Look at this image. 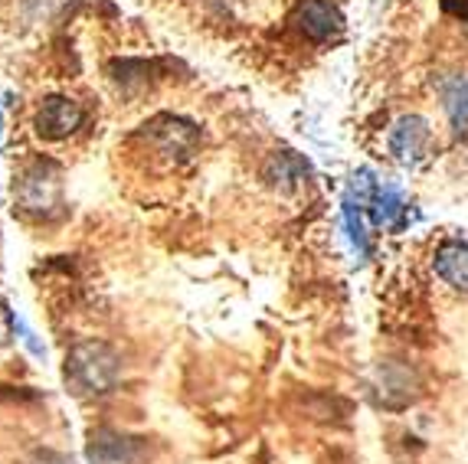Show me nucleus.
I'll return each mask as SVG.
<instances>
[{
	"mask_svg": "<svg viewBox=\"0 0 468 464\" xmlns=\"http://www.w3.org/2000/svg\"><path fill=\"white\" fill-rule=\"evenodd\" d=\"M122 360L101 341H82L66 353V379L82 395H105L118 386Z\"/></svg>",
	"mask_w": 468,
	"mask_h": 464,
	"instance_id": "obj_1",
	"label": "nucleus"
},
{
	"mask_svg": "<svg viewBox=\"0 0 468 464\" xmlns=\"http://www.w3.org/2000/svg\"><path fill=\"white\" fill-rule=\"evenodd\" d=\"M16 200L27 213L49 216L63 200V171L49 161H33L16 184Z\"/></svg>",
	"mask_w": 468,
	"mask_h": 464,
	"instance_id": "obj_2",
	"label": "nucleus"
},
{
	"mask_svg": "<svg viewBox=\"0 0 468 464\" xmlns=\"http://www.w3.org/2000/svg\"><path fill=\"white\" fill-rule=\"evenodd\" d=\"M292 24L312 43H328L344 30V16L331 0H298L292 10Z\"/></svg>",
	"mask_w": 468,
	"mask_h": 464,
	"instance_id": "obj_3",
	"label": "nucleus"
},
{
	"mask_svg": "<svg viewBox=\"0 0 468 464\" xmlns=\"http://www.w3.org/2000/svg\"><path fill=\"white\" fill-rule=\"evenodd\" d=\"M144 138H151V144L157 147V154H165L167 161H187L197 151V128L184 118H154L151 124H144Z\"/></svg>",
	"mask_w": 468,
	"mask_h": 464,
	"instance_id": "obj_4",
	"label": "nucleus"
},
{
	"mask_svg": "<svg viewBox=\"0 0 468 464\" xmlns=\"http://www.w3.org/2000/svg\"><path fill=\"white\" fill-rule=\"evenodd\" d=\"M86 121V111L76 99L69 95H53V99L43 101V109L37 115V132L49 141H63L69 138L72 132H79Z\"/></svg>",
	"mask_w": 468,
	"mask_h": 464,
	"instance_id": "obj_5",
	"label": "nucleus"
},
{
	"mask_svg": "<svg viewBox=\"0 0 468 464\" xmlns=\"http://www.w3.org/2000/svg\"><path fill=\"white\" fill-rule=\"evenodd\" d=\"M430 138H432L430 124L422 121L420 115H406L390 128V154L397 157L399 163H416L426 154Z\"/></svg>",
	"mask_w": 468,
	"mask_h": 464,
	"instance_id": "obj_6",
	"label": "nucleus"
},
{
	"mask_svg": "<svg viewBox=\"0 0 468 464\" xmlns=\"http://www.w3.org/2000/svg\"><path fill=\"white\" fill-rule=\"evenodd\" d=\"M86 458L89 464H134L138 448H134V441L128 435L115 432V428H95L89 435Z\"/></svg>",
	"mask_w": 468,
	"mask_h": 464,
	"instance_id": "obj_7",
	"label": "nucleus"
},
{
	"mask_svg": "<svg viewBox=\"0 0 468 464\" xmlns=\"http://www.w3.org/2000/svg\"><path fill=\"white\" fill-rule=\"evenodd\" d=\"M436 271L445 285L468 291V246L465 242H445V246H439Z\"/></svg>",
	"mask_w": 468,
	"mask_h": 464,
	"instance_id": "obj_8",
	"label": "nucleus"
},
{
	"mask_svg": "<svg viewBox=\"0 0 468 464\" xmlns=\"http://www.w3.org/2000/svg\"><path fill=\"white\" fill-rule=\"evenodd\" d=\"M367 203H370V216H374L377 226H393L399 213H403V194H399V186H393V184H377Z\"/></svg>",
	"mask_w": 468,
	"mask_h": 464,
	"instance_id": "obj_9",
	"label": "nucleus"
},
{
	"mask_svg": "<svg viewBox=\"0 0 468 464\" xmlns=\"http://www.w3.org/2000/svg\"><path fill=\"white\" fill-rule=\"evenodd\" d=\"M442 109L455 132H468V79H452L442 92Z\"/></svg>",
	"mask_w": 468,
	"mask_h": 464,
	"instance_id": "obj_10",
	"label": "nucleus"
},
{
	"mask_svg": "<svg viewBox=\"0 0 468 464\" xmlns=\"http://www.w3.org/2000/svg\"><path fill=\"white\" fill-rule=\"evenodd\" d=\"M344 223H347V236H351L354 246L367 256V229H364V223H360V203H354L351 196L344 200Z\"/></svg>",
	"mask_w": 468,
	"mask_h": 464,
	"instance_id": "obj_11",
	"label": "nucleus"
},
{
	"mask_svg": "<svg viewBox=\"0 0 468 464\" xmlns=\"http://www.w3.org/2000/svg\"><path fill=\"white\" fill-rule=\"evenodd\" d=\"M0 333H4V311H0Z\"/></svg>",
	"mask_w": 468,
	"mask_h": 464,
	"instance_id": "obj_12",
	"label": "nucleus"
}]
</instances>
